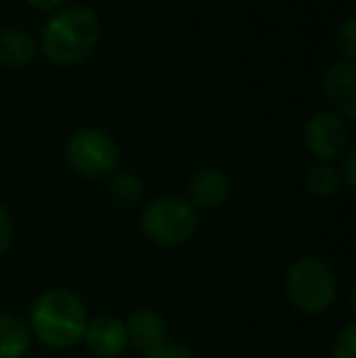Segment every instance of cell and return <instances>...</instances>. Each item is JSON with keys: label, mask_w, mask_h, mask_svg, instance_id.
Wrapping results in <instances>:
<instances>
[{"label": "cell", "mask_w": 356, "mask_h": 358, "mask_svg": "<svg viewBox=\"0 0 356 358\" xmlns=\"http://www.w3.org/2000/svg\"><path fill=\"white\" fill-rule=\"evenodd\" d=\"M88 312L81 297L64 287L47 290L29 310V334L49 349H71L83 341Z\"/></svg>", "instance_id": "1"}, {"label": "cell", "mask_w": 356, "mask_h": 358, "mask_svg": "<svg viewBox=\"0 0 356 358\" xmlns=\"http://www.w3.org/2000/svg\"><path fill=\"white\" fill-rule=\"evenodd\" d=\"M100 39V22L90 8H66L52 15L44 24L42 47L52 62L71 66L95 52Z\"/></svg>", "instance_id": "2"}, {"label": "cell", "mask_w": 356, "mask_h": 358, "mask_svg": "<svg viewBox=\"0 0 356 358\" xmlns=\"http://www.w3.org/2000/svg\"><path fill=\"white\" fill-rule=\"evenodd\" d=\"M285 290L293 302L305 315H322L334 305L337 297V278L332 268L318 256H303L293 261L285 278Z\"/></svg>", "instance_id": "3"}, {"label": "cell", "mask_w": 356, "mask_h": 358, "mask_svg": "<svg viewBox=\"0 0 356 358\" xmlns=\"http://www.w3.org/2000/svg\"><path fill=\"white\" fill-rule=\"evenodd\" d=\"M142 231L157 246H180L198 231V213L183 198L162 195L152 200L142 213Z\"/></svg>", "instance_id": "4"}, {"label": "cell", "mask_w": 356, "mask_h": 358, "mask_svg": "<svg viewBox=\"0 0 356 358\" xmlns=\"http://www.w3.org/2000/svg\"><path fill=\"white\" fill-rule=\"evenodd\" d=\"M66 159L86 178H103L118 171L120 166V149L100 129H78L66 146Z\"/></svg>", "instance_id": "5"}, {"label": "cell", "mask_w": 356, "mask_h": 358, "mask_svg": "<svg viewBox=\"0 0 356 358\" xmlns=\"http://www.w3.org/2000/svg\"><path fill=\"white\" fill-rule=\"evenodd\" d=\"M303 139L313 156H318V159H322V161H332L347 151L349 129L339 115L315 113L313 117L305 122Z\"/></svg>", "instance_id": "6"}, {"label": "cell", "mask_w": 356, "mask_h": 358, "mask_svg": "<svg viewBox=\"0 0 356 358\" xmlns=\"http://www.w3.org/2000/svg\"><path fill=\"white\" fill-rule=\"evenodd\" d=\"M124 329H127V341L144 356L154 354L169 344L166 320L152 307H137L129 312V317L124 320Z\"/></svg>", "instance_id": "7"}, {"label": "cell", "mask_w": 356, "mask_h": 358, "mask_svg": "<svg viewBox=\"0 0 356 358\" xmlns=\"http://www.w3.org/2000/svg\"><path fill=\"white\" fill-rule=\"evenodd\" d=\"M83 341H86L90 354L100 358H118L129 346L124 322L113 315L88 320L86 331H83Z\"/></svg>", "instance_id": "8"}, {"label": "cell", "mask_w": 356, "mask_h": 358, "mask_svg": "<svg viewBox=\"0 0 356 358\" xmlns=\"http://www.w3.org/2000/svg\"><path fill=\"white\" fill-rule=\"evenodd\" d=\"M232 195V183H229V176L220 169H200L193 178L188 180V203L193 208H205L215 210L222 208L225 203Z\"/></svg>", "instance_id": "9"}, {"label": "cell", "mask_w": 356, "mask_h": 358, "mask_svg": "<svg viewBox=\"0 0 356 358\" xmlns=\"http://www.w3.org/2000/svg\"><path fill=\"white\" fill-rule=\"evenodd\" d=\"M354 73L356 66L354 62H337L327 71L325 78V95L329 103L337 108V113H342L344 117H354L356 115V93H354Z\"/></svg>", "instance_id": "10"}, {"label": "cell", "mask_w": 356, "mask_h": 358, "mask_svg": "<svg viewBox=\"0 0 356 358\" xmlns=\"http://www.w3.org/2000/svg\"><path fill=\"white\" fill-rule=\"evenodd\" d=\"M34 59V42L24 29L5 27L0 29V64L3 66H24Z\"/></svg>", "instance_id": "11"}, {"label": "cell", "mask_w": 356, "mask_h": 358, "mask_svg": "<svg viewBox=\"0 0 356 358\" xmlns=\"http://www.w3.org/2000/svg\"><path fill=\"white\" fill-rule=\"evenodd\" d=\"M29 327L15 315H0V358H22L29 349Z\"/></svg>", "instance_id": "12"}, {"label": "cell", "mask_w": 356, "mask_h": 358, "mask_svg": "<svg viewBox=\"0 0 356 358\" xmlns=\"http://www.w3.org/2000/svg\"><path fill=\"white\" fill-rule=\"evenodd\" d=\"M142 183L132 173H115L113 183H110V198L120 208H134L142 200Z\"/></svg>", "instance_id": "13"}, {"label": "cell", "mask_w": 356, "mask_h": 358, "mask_svg": "<svg viewBox=\"0 0 356 358\" xmlns=\"http://www.w3.org/2000/svg\"><path fill=\"white\" fill-rule=\"evenodd\" d=\"M339 185H342V173H339L337 169H332V166H327V164L310 169L308 190L313 195H318V198H329V195L337 193Z\"/></svg>", "instance_id": "14"}, {"label": "cell", "mask_w": 356, "mask_h": 358, "mask_svg": "<svg viewBox=\"0 0 356 358\" xmlns=\"http://www.w3.org/2000/svg\"><path fill=\"white\" fill-rule=\"evenodd\" d=\"M332 358H356V327L347 324L332 346Z\"/></svg>", "instance_id": "15"}, {"label": "cell", "mask_w": 356, "mask_h": 358, "mask_svg": "<svg viewBox=\"0 0 356 358\" xmlns=\"http://www.w3.org/2000/svg\"><path fill=\"white\" fill-rule=\"evenodd\" d=\"M334 42H337V49L347 57V62H352L354 59V52H356V24L354 20H347V22L339 27L337 37H334Z\"/></svg>", "instance_id": "16"}, {"label": "cell", "mask_w": 356, "mask_h": 358, "mask_svg": "<svg viewBox=\"0 0 356 358\" xmlns=\"http://www.w3.org/2000/svg\"><path fill=\"white\" fill-rule=\"evenodd\" d=\"M10 241H13V217H10L8 208L0 203V256L10 249Z\"/></svg>", "instance_id": "17"}, {"label": "cell", "mask_w": 356, "mask_h": 358, "mask_svg": "<svg viewBox=\"0 0 356 358\" xmlns=\"http://www.w3.org/2000/svg\"><path fill=\"white\" fill-rule=\"evenodd\" d=\"M147 358H195L190 354L185 346H176V344H166L164 349L154 351V354H149Z\"/></svg>", "instance_id": "18"}, {"label": "cell", "mask_w": 356, "mask_h": 358, "mask_svg": "<svg viewBox=\"0 0 356 358\" xmlns=\"http://www.w3.org/2000/svg\"><path fill=\"white\" fill-rule=\"evenodd\" d=\"M354 164H356V154H354V151H349V154H347V161H344V183H347L349 188H354V185H356Z\"/></svg>", "instance_id": "19"}, {"label": "cell", "mask_w": 356, "mask_h": 358, "mask_svg": "<svg viewBox=\"0 0 356 358\" xmlns=\"http://www.w3.org/2000/svg\"><path fill=\"white\" fill-rule=\"evenodd\" d=\"M32 8L37 10H52V8H59V5H64L66 0H27Z\"/></svg>", "instance_id": "20"}]
</instances>
